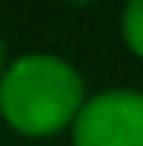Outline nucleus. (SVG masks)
<instances>
[{
    "mask_svg": "<svg viewBox=\"0 0 143 146\" xmlns=\"http://www.w3.org/2000/svg\"><path fill=\"white\" fill-rule=\"evenodd\" d=\"M83 81L69 63L48 54L24 57L0 81V110L21 134L45 137L77 119Z\"/></svg>",
    "mask_w": 143,
    "mask_h": 146,
    "instance_id": "nucleus-1",
    "label": "nucleus"
},
{
    "mask_svg": "<svg viewBox=\"0 0 143 146\" xmlns=\"http://www.w3.org/2000/svg\"><path fill=\"white\" fill-rule=\"evenodd\" d=\"M75 146H143V92H101L75 119Z\"/></svg>",
    "mask_w": 143,
    "mask_h": 146,
    "instance_id": "nucleus-2",
    "label": "nucleus"
},
{
    "mask_svg": "<svg viewBox=\"0 0 143 146\" xmlns=\"http://www.w3.org/2000/svg\"><path fill=\"white\" fill-rule=\"evenodd\" d=\"M122 30H125V42L134 54L143 57V0H134L125 9V18H122Z\"/></svg>",
    "mask_w": 143,
    "mask_h": 146,
    "instance_id": "nucleus-3",
    "label": "nucleus"
},
{
    "mask_svg": "<svg viewBox=\"0 0 143 146\" xmlns=\"http://www.w3.org/2000/svg\"><path fill=\"white\" fill-rule=\"evenodd\" d=\"M3 57H6V51H3V42H0V72H3Z\"/></svg>",
    "mask_w": 143,
    "mask_h": 146,
    "instance_id": "nucleus-4",
    "label": "nucleus"
}]
</instances>
